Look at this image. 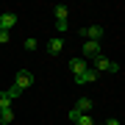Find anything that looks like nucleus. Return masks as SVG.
Returning a JSON list of instances; mask_svg holds the SVG:
<instances>
[{
    "instance_id": "nucleus-1",
    "label": "nucleus",
    "mask_w": 125,
    "mask_h": 125,
    "mask_svg": "<svg viewBox=\"0 0 125 125\" xmlns=\"http://www.w3.org/2000/svg\"><path fill=\"white\" fill-rule=\"evenodd\" d=\"M92 70L94 72H97V75H100V72H120V64H117V61H111V58H108V56H97V58H92Z\"/></svg>"
},
{
    "instance_id": "nucleus-2",
    "label": "nucleus",
    "mask_w": 125,
    "mask_h": 125,
    "mask_svg": "<svg viewBox=\"0 0 125 125\" xmlns=\"http://www.w3.org/2000/svg\"><path fill=\"white\" fill-rule=\"evenodd\" d=\"M31 83H33V75H31L28 70H20V72H17V78H14V86L22 92V89H28Z\"/></svg>"
},
{
    "instance_id": "nucleus-3",
    "label": "nucleus",
    "mask_w": 125,
    "mask_h": 125,
    "mask_svg": "<svg viewBox=\"0 0 125 125\" xmlns=\"http://www.w3.org/2000/svg\"><path fill=\"white\" fill-rule=\"evenodd\" d=\"M81 58H86V61H89V58H97L100 56V42H83V47H81Z\"/></svg>"
},
{
    "instance_id": "nucleus-4",
    "label": "nucleus",
    "mask_w": 125,
    "mask_h": 125,
    "mask_svg": "<svg viewBox=\"0 0 125 125\" xmlns=\"http://www.w3.org/2000/svg\"><path fill=\"white\" fill-rule=\"evenodd\" d=\"M81 33L86 36V42H100V36H103V28H100V25H86Z\"/></svg>"
},
{
    "instance_id": "nucleus-5",
    "label": "nucleus",
    "mask_w": 125,
    "mask_h": 125,
    "mask_svg": "<svg viewBox=\"0 0 125 125\" xmlns=\"http://www.w3.org/2000/svg\"><path fill=\"white\" fill-rule=\"evenodd\" d=\"M70 120H72V125H94V117L92 114H78L75 108L70 111Z\"/></svg>"
},
{
    "instance_id": "nucleus-6",
    "label": "nucleus",
    "mask_w": 125,
    "mask_h": 125,
    "mask_svg": "<svg viewBox=\"0 0 125 125\" xmlns=\"http://www.w3.org/2000/svg\"><path fill=\"white\" fill-rule=\"evenodd\" d=\"M14 25H17V14H11V11L0 14V31H9V33H11Z\"/></svg>"
},
{
    "instance_id": "nucleus-7",
    "label": "nucleus",
    "mask_w": 125,
    "mask_h": 125,
    "mask_svg": "<svg viewBox=\"0 0 125 125\" xmlns=\"http://www.w3.org/2000/svg\"><path fill=\"white\" fill-rule=\"evenodd\" d=\"M94 81H97V72H94L92 67L83 70L81 75H75V83H78V86H83V83H94Z\"/></svg>"
},
{
    "instance_id": "nucleus-8",
    "label": "nucleus",
    "mask_w": 125,
    "mask_h": 125,
    "mask_svg": "<svg viewBox=\"0 0 125 125\" xmlns=\"http://www.w3.org/2000/svg\"><path fill=\"white\" fill-rule=\"evenodd\" d=\"M83 70H89V61H86V58H72V61H70V72H72V75H81V72H83Z\"/></svg>"
},
{
    "instance_id": "nucleus-9",
    "label": "nucleus",
    "mask_w": 125,
    "mask_h": 125,
    "mask_svg": "<svg viewBox=\"0 0 125 125\" xmlns=\"http://www.w3.org/2000/svg\"><path fill=\"white\" fill-rule=\"evenodd\" d=\"M61 50H64V39H61V36H53V39L47 42V53L50 56H58Z\"/></svg>"
},
{
    "instance_id": "nucleus-10",
    "label": "nucleus",
    "mask_w": 125,
    "mask_h": 125,
    "mask_svg": "<svg viewBox=\"0 0 125 125\" xmlns=\"http://www.w3.org/2000/svg\"><path fill=\"white\" fill-rule=\"evenodd\" d=\"M75 111H78V114H89V111H92V97H81V100L75 103Z\"/></svg>"
},
{
    "instance_id": "nucleus-11",
    "label": "nucleus",
    "mask_w": 125,
    "mask_h": 125,
    "mask_svg": "<svg viewBox=\"0 0 125 125\" xmlns=\"http://www.w3.org/2000/svg\"><path fill=\"white\" fill-rule=\"evenodd\" d=\"M14 122V111L11 108H0V125H11Z\"/></svg>"
},
{
    "instance_id": "nucleus-12",
    "label": "nucleus",
    "mask_w": 125,
    "mask_h": 125,
    "mask_svg": "<svg viewBox=\"0 0 125 125\" xmlns=\"http://www.w3.org/2000/svg\"><path fill=\"white\" fill-rule=\"evenodd\" d=\"M53 14H56V22H58V20H67L70 9H67V6H56V9H53Z\"/></svg>"
},
{
    "instance_id": "nucleus-13",
    "label": "nucleus",
    "mask_w": 125,
    "mask_h": 125,
    "mask_svg": "<svg viewBox=\"0 0 125 125\" xmlns=\"http://www.w3.org/2000/svg\"><path fill=\"white\" fill-rule=\"evenodd\" d=\"M0 108H11V94L9 92H0Z\"/></svg>"
},
{
    "instance_id": "nucleus-14",
    "label": "nucleus",
    "mask_w": 125,
    "mask_h": 125,
    "mask_svg": "<svg viewBox=\"0 0 125 125\" xmlns=\"http://www.w3.org/2000/svg\"><path fill=\"white\" fill-rule=\"evenodd\" d=\"M36 47H39V42L28 36V39H25V50H28V53H31V50H36Z\"/></svg>"
},
{
    "instance_id": "nucleus-15",
    "label": "nucleus",
    "mask_w": 125,
    "mask_h": 125,
    "mask_svg": "<svg viewBox=\"0 0 125 125\" xmlns=\"http://www.w3.org/2000/svg\"><path fill=\"white\" fill-rule=\"evenodd\" d=\"M67 28H70L67 20H58V22H56V31H67Z\"/></svg>"
},
{
    "instance_id": "nucleus-16",
    "label": "nucleus",
    "mask_w": 125,
    "mask_h": 125,
    "mask_svg": "<svg viewBox=\"0 0 125 125\" xmlns=\"http://www.w3.org/2000/svg\"><path fill=\"white\" fill-rule=\"evenodd\" d=\"M9 39H11V33H9V31H0V45H6Z\"/></svg>"
},
{
    "instance_id": "nucleus-17",
    "label": "nucleus",
    "mask_w": 125,
    "mask_h": 125,
    "mask_svg": "<svg viewBox=\"0 0 125 125\" xmlns=\"http://www.w3.org/2000/svg\"><path fill=\"white\" fill-rule=\"evenodd\" d=\"M103 125H120V120H106Z\"/></svg>"
},
{
    "instance_id": "nucleus-18",
    "label": "nucleus",
    "mask_w": 125,
    "mask_h": 125,
    "mask_svg": "<svg viewBox=\"0 0 125 125\" xmlns=\"http://www.w3.org/2000/svg\"><path fill=\"white\" fill-rule=\"evenodd\" d=\"M94 125H103V122H94Z\"/></svg>"
}]
</instances>
